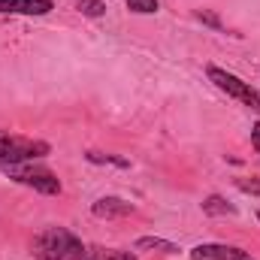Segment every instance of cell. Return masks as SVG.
Here are the masks:
<instances>
[{
	"label": "cell",
	"mask_w": 260,
	"mask_h": 260,
	"mask_svg": "<svg viewBox=\"0 0 260 260\" xmlns=\"http://www.w3.org/2000/svg\"><path fill=\"white\" fill-rule=\"evenodd\" d=\"M30 251L37 260H85L82 239L67 227H46L43 233H37Z\"/></svg>",
	"instance_id": "1"
},
{
	"label": "cell",
	"mask_w": 260,
	"mask_h": 260,
	"mask_svg": "<svg viewBox=\"0 0 260 260\" xmlns=\"http://www.w3.org/2000/svg\"><path fill=\"white\" fill-rule=\"evenodd\" d=\"M0 167L12 182H18L24 188H34L40 194H61V182L49 167H40L34 160H27V164H0Z\"/></svg>",
	"instance_id": "2"
},
{
	"label": "cell",
	"mask_w": 260,
	"mask_h": 260,
	"mask_svg": "<svg viewBox=\"0 0 260 260\" xmlns=\"http://www.w3.org/2000/svg\"><path fill=\"white\" fill-rule=\"evenodd\" d=\"M49 151H52V145L43 139H30V136L0 130V164H27V160L46 157Z\"/></svg>",
	"instance_id": "3"
},
{
	"label": "cell",
	"mask_w": 260,
	"mask_h": 260,
	"mask_svg": "<svg viewBox=\"0 0 260 260\" xmlns=\"http://www.w3.org/2000/svg\"><path fill=\"white\" fill-rule=\"evenodd\" d=\"M206 76H209V82H215V88H221L227 97H233V100H239L242 106H248L251 112H257L260 115V91L257 88H251L248 82H242L239 76H233V73H227V70H221V67H206Z\"/></svg>",
	"instance_id": "4"
},
{
	"label": "cell",
	"mask_w": 260,
	"mask_h": 260,
	"mask_svg": "<svg viewBox=\"0 0 260 260\" xmlns=\"http://www.w3.org/2000/svg\"><path fill=\"white\" fill-rule=\"evenodd\" d=\"M191 260H254L248 251L236 245H221V242H203L191 248Z\"/></svg>",
	"instance_id": "5"
},
{
	"label": "cell",
	"mask_w": 260,
	"mask_h": 260,
	"mask_svg": "<svg viewBox=\"0 0 260 260\" xmlns=\"http://www.w3.org/2000/svg\"><path fill=\"white\" fill-rule=\"evenodd\" d=\"M52 0H0V15H49Z\"/></svg>",
	"instance_id": "6"
},
{
	"label": "cell",
	"mask_w": 260,
	"mask_h": 260,
	"mask_svg": "<svg viewBox=\"0 0 260 260\" xmlns=\"http://www.w3.org/2000/svg\"><path fill=\"white\" fill-rule=\"evenodd\" d=\"M91 212H94V218H124L133 212V203L127 200H121V197H100L94 206H91Z\"/></svg>",
	"instance_id": "7"
},
{
	"label": "cell",
	"mask_w": 260,
	"mask_h": 260,
	"mask_svg": "<svg viewBox=\"0 0 260 260\" xmlns=\"http://www.w3.org/2000/svg\"><path fill=\"white\" fill-rule=\"evenodd\" d=\"M85 260H136V254L121 251V248H103V245H91V248H85Z\"/></svg>",
	"instance_id": "8"
},
{
	"label": "cell",
	"mask_w": 260,
	"mask_h": 260,
	"mask_svg": "<svg viewBox=\"0 0 260 260\" xmlns=\"http://www.w3.org/2000/svg\"><path fill=\"white\" fill-rule=\"evenodd\" d=\"M203 212H206V215H212V218H218V215H236V206H230L224 197L212 194V197H206V200H203Z\"/></svg>",
	"instance_id": "9"
},
{
	"label": "cell",
	"mask_w": 260,
	"mask_h": 260,
	"mask_svg": "<svg viewBox=\"0 0 260 260\" xmlns=\"http://www.w3.org/2000/svg\"><path fill=\"white\" fill-rule=\"evenodd\" d=\"M136 248H151V251H160V254H179V245L167 242V239H157V236H142L136 239Z\"/></svg>",
	"instance_id": "10"
},
{
	"label": "cell",
	"mask_w": 260,
	"mask_h": 260,
	"mask_svg": "<svg viewBox=\"0 0 260 260\" xmlns=\"http://www.w3.org/2000/svg\"><path fill=\"white\" fill-rule=\"evenodd\" d=\"M76 9L82 15H88V18H100L106 12V3L103 0H76Z\"/></svg>",
	"instance_id": "11"
},
{
	"label": "cell",
	"mask_w": 260,
	"mask_h": 260,
	"mask_svg": "<svg viewBox=\"0 0 260 260\" xmlns=\"http://www.w3.org/2000/svg\"><path fill=\"white\" fill-rule=\"evenodd\" d=\"M130 12H136V15H151V12H157V0H127Z\"/></svg>",
	"instance_id": "12"
},
{
	"label": "cell",
	"mask_w": 260,
	"mask_h": 260,
	"mask_svg": "<svg viewBox=\"0 0 260 260\" xmlns=\"http://www.w3.org/2000/svg\"><path fill=\"white\" fill-rule=\"evenodd\" d=\"M88 160H91V164H115V167H130V160H124V157H112V154H100V151H88Z\"/></svg>",
	"instance_id": "13"
},
{
	"label": "cell",
	"mask_w": 260,
	"mask_h": 260,
	"mask_svg": "<svg viewBox=\"0 0 260 260\" xmlns=\"http://www.w3.org/2000/svg\"><path fill=\"white\" fill-rule=\"evenodd\" d=\"M236 188L245 191V194H260V182L257 179H251V182H248V179H236Z\"/></svg>",
	"instance_id": "14"
},
{
	"label": "cell",
	"mask_w": 260,
	"mask_h": 260,
	"mask_svg": "<svg viewBox=\"0 0 260 260\" xmlns=\"http://www.w3.org/2000/svg\"><path fill=\"white\" fill-rule=\"evenodd\" d=\"M197 18H200V21H206V24H212V27H218V30H221V21H218V18H215V15H212V12H197Z\"/></svg>",
	"instance_id": "15"
},
{
	"label": "cell",
	"mask_w": 260,
	"mask_h": 260,
	"mask_svg": "<svg viewBox=\"0 0 260 260\" xmlns=\"http://www.w3.org/2000/svg\"><path fill=\"white\" fill-rule=\"evenodd\" d=\"M251 145L257 148V154H260V124H254V127H251Z\"/></svg>",
	"instance_id": "16"
},
{
	"label": "cell",
	"mask_w": 260,
	"mask_h": 260,
	"mask_svg": "<svg viewBox=\"0 0 260 260\" xmlns=\"http://www.w3.org/2000/svg\"><path fill=\"white\" fill-rule=\"evenodd\" d=\"M257 218H260V209H257Z\"/></svg>",
	"instance_id": "17"
}]
</instances>
